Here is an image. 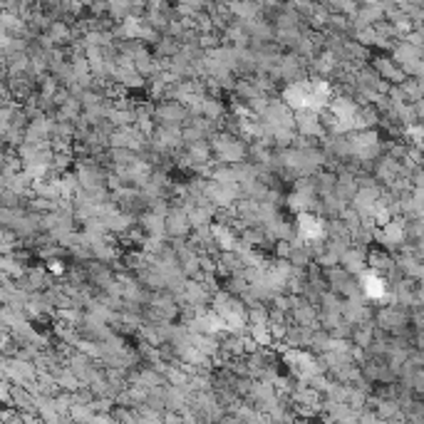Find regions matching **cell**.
Listing matches in <instances>:
<instances>
[{
  "instance_id": "obj_1",
  "label": "cell",
  "mask_w": 424,
  "mask_h": 424,
  "mask_svg": "<svg viewBox=\"0 0 424 424\" xmlns=\"http://www.w3.org/2000/svg\"><path fill=\"white\" fill-rule=\"evenodd\" d=\"M298 231L305 236V238H318L320 234H323V226H320V221L313 216V213H300V218H298Z\"/></svg>"
},
{
  "instance_id": "obj_2",
  "label": "cell",
  "mask_w": 424,
  "mask_h": 424,
  "mask_svg": "<svg viewBox=\"0 0 424 424\" xmlns=\"http://www.w3.org/2000/svg\"><path fill=\"white\" fill-rule=\"evenodd\" d=\"M166 226H169V231H171V234H184L188 223H186V218H184V216H176V213H174V216L166 221Z\"/></svg>"
},
{
  "instance_id": "obj_3",
  "label": "cell",
  "mask_w": 424,
  "mask_h": 424,
  "mask_svg": "<svg viewBox=\"0 0 424 424\" xmlns=\"http://www.w3.org/2000/svg\"><path fill=\"white\" fill-rule=\"evenodd\" d=\"M50 265H52V273H62V263H57V260H52Z\"/></svg>"
}]
</instances>
